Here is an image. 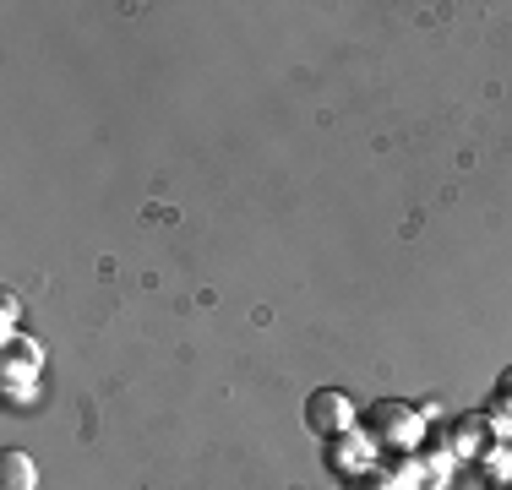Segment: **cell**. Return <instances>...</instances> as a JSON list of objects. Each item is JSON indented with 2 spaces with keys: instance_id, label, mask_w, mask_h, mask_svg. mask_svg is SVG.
Listing matches in <instances>:
<instances>
[{
  "instance_id": "1",
  "label": "cell",
  "mask_w": 512,
  "mask_h": 490,
  "mask_svg": "<svg viewBox=\"0 0 512 490\" xmlns=\"http://www.w3.org/2000/svg\"><path fill=\"white\" fill-rule=\"evenodd\" d=\"M365 431H371L376 447H382V458H393V452H420L425 414L404 398H382V403H371V414H365Z\"/></svg>"
},
{
  "instance_id": "2",
  "label": "cell",
  "mask_w": 512,
  "mask_h": 490,
  "mask_svg": "<svg viewBox=\"0 0 512 490\" xmlns=\"http://www.w3.org/2000/svg\"><path fill=\"white\" fill-rule=\"evenodd\" d=\"M39 365H44V343L33 338H11L6 343V360H0V398L11 409H28L39 398Z\"/></svg>"
},
{
  "instance_id": "3",
  "label": "cell",
  "mask_w": 512,
  "mask_h": 490,
  "mask_svg": "<svg viewBox=\"0 0 512 490\" xmlns=\"http://www.w3.org/2000/svg\"><path fill=\"white\" fill-rule=\"evenodd\" d=\"M306 425H311L322 441H333V436L355 431V425H360V409H355V398H349L344 387H316L311 398H306Z\"/></svg>"
},
{
  "instance_id": "4",
  "label": "cell",
  "mask_w": 512,
  "mask_h": 490,
  "mask_svg": "<svg viewBox=\"0 0 512 490\" xmlns=\"http://www.w3.org/2000/svg\"><path fill=\"white\" fill-rule=\"evenodd\" d=\"M376 463H382V447L371 441V431L365 425H355V431L333 436V447H327V469L338 474V480H371Z\"/></svg>"
},
{
  "instance_id": "5",
  "label": "cell",
  "mask_w": 512,
  "mask_h": 490,
  "mask_svg": "<svg viewBox=\"0 0 512 490\" xmlns=\"http://www.w3.org/2000/svg\"><path fill=\"white\" fill-rule=\"evenodd\" d=\"M502 447V436H496V425H491V414H463V420L453 425V431H447V452H453V458H469V463H480L485 452H496Z\"/></svg>"
},
{
  "instance_id": "6",
  "label": "cell",
  "mask_w": 512,
  "mask_h": 490,
  "mask_svg": "<svg viewBox=\"0 0 512 490\" xmlns=\"http://www.w3.org/2000/svg\"><path fill=\"white\" fill-rule=\"evenodd\" d=\"M0 490H39V463L28 452H0Z\"/></svg>"
},
{
  "instance_id": "7",
  "label": "cell",
  "mask_w": 512,
  "mask_h": 490,
  "mask_svg": "<svg viewBox=\"0 0 512 490\" xmlns=\"http://www.w3.org/2000/svg\"><path fill=\"white\" fill-rule=\"evenodd\" d=\"M453 452H447V441L442 447H425L420 452V490H447V480H453Z\"/></svg>"
},
{
  "instance_id": "8",
  "label": "cell",
  "mask_w": 512,
  "mask_h": 490,
  "mask_svg": "<svg viewBox=\"0 0 512 490\" xmlns=\"http://www.w3.org/2000/svg\"><path fill=\"white\" fill-rule=\"evenodd\" d=\"M17 322H22V305H17V294H6L0 300V333H6V343L17 338Z\"/></svg>"
},
{
  "instance_id": "9",
  "label": "cell",
  "mask_w": 512,
  "mask_h": 490,
  "mask_svg": "<svg viewBox=\"0 0 512 490\" xmlns=\"http://www.w3.org/2000/svg\"><path fill=\"white\" fill-rule=\"evenodd\" d=\"M496 403L512 414V371H502V382H496Z\"/></svg>"
},
{
  "instance_id": "10",
  "label": "cell",
  "mask_w": 512,
  "mask_h": 490,
  "mask_svg": "<svg viewBox=\"0 0 512 490\" xmlns=\"http://www.w3.org/2000/svg\"><path fill=\"white\" fill-rule=\"evenodd\" d=\"M491 490H512V480H507V485H491Z\"/></svg>"
}]
</instances>
